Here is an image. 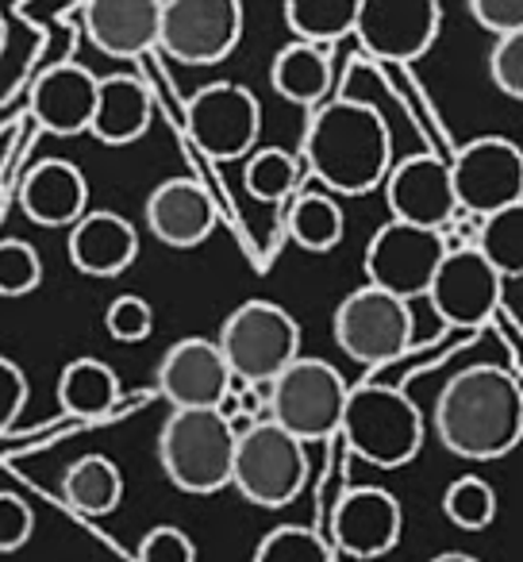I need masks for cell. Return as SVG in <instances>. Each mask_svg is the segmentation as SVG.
<instances>
[{
	"label": "cell",
	"instance_id": "ac0fdd59",
	"mask_svg": "<svg viewBox=\"0 0 523 562\" xmlns=\"http://www.w3.org/2000/svg\"><path fill=\"white\" fill-rule=\"evenodd\" d=\"M70 266L86 278H120L132 270L139 258V232L120 212H81L70 224V243H66Z\"/></svg>",
	"mask_w": 523,
	"mask_h": 562
},
{
	"label": "cell",
	"instance_id": "4fadbf2b",
	"mask_svg": "<svg viewBox=\"0 0 523 562\" xmlns=\"http://www.w3.org/2000/svg\"><path fill=\"white\" fill-rule=\"evenodd\" d=\"M446 166H451L454 201L469 216L523 204V155L504 135H481L466 143Z\"/></svg>",
	"mask_w": 523,
	"mask_h": 562
},
{
	"label": "cell",
	"instance_id": "484cf974",
	"mask_svg": "<svg viewBox=\"0 0 523 562\" xmlns=\"http://www.w3.org/2000/svg\"><path fill=\"white\" fill-rule=\"evenodd\" d=\"M62 497L86 516H109L124 501V474L104 454H86L62 477Z\"/></svg>",
	"mask_w": 523,
	"mask_h": 562
},
{
	"label": "cell",
	"instance_id": "5bb4252c",
	"mask_svg": "<svg viewBox=\"0 0 523 562\" xmlns=\"http://www.w3.org/2000/svg\"><path fill=\"white\" fill-rule=\"evenodd\" d=\"M439 27V0H359L351 35L382 63H416L435 47Z\"/></svg>",
	"mask_w": 523,
	"mask_h": 562
},
{
	"label": "cell",
	"instance_id": "e0dca14e",
	"mask_svg": "<svg viewBox=\"0 0 523 562\" xmlns=\"http://www.w3.org/2000/svg\"><path fill=\"white\" fill-rule=\"evenodd\" d=\"M400 528H405V513L400 501L389 490L377 485H359L339 497L336 513H331V539L343 554L359 562L382 559L400 543Z\"/></svg>",
	"mask_w": 523,
	"mask_h": 562
},
{
	"label": "cell",
	"instance_id": "cb8c5ba5",
	"mask_svg": "<svg viewBox=\"0 0 523 562\" xmlns=\"http://www.w3.org/2000/svg\"><path fill=\"white\" fill-rule=\"evenodd\" d=\"M331 47L320 43H285L274 55L270 66V86L277 89V97H285L289 104L300 109H316V104L328 101L331 93Z\"/></svg>",
	"mask_w": 523,
	"mask_h": 562
},
{
	"label": "cell",
	"instance_id": "603a6c76",
	"mask_svg": "<svg viewBox=\"0 0 523 562\" xmlns=\"http://www.w3.org/2000/svg\"><path fill=\"white\" fill-rule=\"evenodd\" d=\"M155 120V97L132 74H109L96 78V104L89 120V135L104 147H127L150 132Z\"/></svg>",
	"mask_w": 523,
	"mask_h": 562
},
{
	"label": "cell",
	"instance_id": "3957f363",
	"mask_svg": "<svg viewBox=\"0 0 523 562\" xmlns=\"http://www.w3.org/2000/svg\"><path fill=\"white\" fill-rule=\"evenodd\" d=\"M339 436L359 459L382 470H400L423 447V416L416 401L397 385L359 382L346 390Z\"/></svg>",
	"mask_w": 523,
	"mask_h": 562
},
{
	"label": "cell",
	"instance_id": "9a60e30c",
	"mask_svg": "<svg viewBox=\"0 0 523 562\" xmlns=\"http://www.w3.org/2000/svg\"><path fill=\"white\" fill-rule=\"evenodd\" d=\"M382 186L393 220H405V224L443 232L454 212H458L454 186H451V166L439 155L400 158L397 166H389Z\"/></svg>",
	"mask_w": 523,
	"mask_h": 562
},
{
	"label": "cell",
	"instance_id": "5b68a950",
	"mask_svg": "<svg viewBox=\"0 0 523 562\" xmlns=\"http://www.w3.org/2000/svg\"><path fill=\"white\" fill-rule=\"evenodd\" d=\"M258 390H266V420L297 436L300 443H320L339 436L351 382L331 362L297 355L282 374Z\"/></svg>",
	"mask_w": 523,
	"mask_h": 562
},
{
	"label": "cell",
	"instance_id": "e575fe53",
	"mask_svg": "<svg viewBox=\"0 0 523 562\" xmlns=\"http://www.w3.org/2000/svg\"><path fill=\"white\" fill-rule=\"evenodd\" d=\"M489 78L512 101L523 97V32L497 35V43L489 50Z\"/></svg>",
	"mask_w": 523,
	"mask_h": 562
},
{
	"label": "cell",
	"instance_id": "8d00e7d4",
	"mask_svg": "<svg viewBox=\"0 0 523 562\" xmlns=\"http://www.w3.org/2000/svg\"><path fill=\"white\" fill-rule=\"evenodd\" d=\"M35 531V513L16 493H0V551H20Z\"/></svg>",
	"mask_w": 523,
	"mask_h": 562
},
{
	"label": "cell",
	"instance_id": "30bf717a",
	"mask_svg": "<svg viewBox=\"0 0 523 562\" xmlns=\"http://www.w3.org/2000/svg\"><path fill=\"white\" fill-rule=\"evenodd\" d=\"M185 127L196 150H204L216 162L247 158L262 132V104L247 86L235 81H212L189 97Z\"/></svg>",
	"mask_w": 523,
	"mask_h": 562
},
{
	"label": "cell",
	"instance_id": "4316f807",
	"mask_svg": "<svg viewBox=\"0 0 523 562\" xmlns=\"http://www.w3.org/2000/svg\"><path fill=\"white\" fill-rule=\"evenodd\" d=\"M285 232L297 243L300 250H312V255H328L343 243L346 232V216L339 209V201L328 193V189H312V193H300L289 209V220H285Z\"/></svg>",
	"mask_w": 523,
	"mask_h": 562
},
{
	"label": "cell",
	"instance_id": "d6986e66",
	"mask_svg": "<svg viewBox=\"0 0 523 562\" xmlns=\"http://www.w3.org/2000/svg\"><path fill=\"white\" fill-rule=\"evenodd\" d=\"M96 104V74L78 63H58L39 74L32 86V120L50 135H73L89 132Z\"/></svg>",
	"mask_w": 523,
	"mask_h": 562
},
{
	"label": "cell",
	"instance_id": "74e56055",
	"mask_svg": "<svg viewBox=\"0 0 523 562\" xmlns=\"http://www.w3.org/2000/svg\"><path fill=\"white\" fill-rule=\"evenodd\" d=\"M24 405H27V374L9 355H0V436L20 420Z\"/></svg>",
	"mask_w": 523,
	"mask_h": 562
},
{
	"label": "cell",
	"instance_id": "60d3db41",
	"mask_svg": "<svg viewBox=\"0 0 523 562\" xmlns=\"http://www.w3.org/2000/svg\"><path fill=\"white\" fill-rule=\"evenodd\" d=\"M4 47H9V20L0 12V58H4Z\"/></svg>",
	"mask_w": 523,
	"mask_h": 562
},
{
	"label": "cell",
	"instance_id": "52a82bcc",
	"mask_svg": "<svg viewBox=\"0 0 523 562\" xmlns=\"http://www.w3.org/2000/svg\"><path fill=\"white\" fill-rule=\"evenodd\" d=\"M216 347L231 378L247 385H266L300 355V324L289 308L274 301H242L219 324Z\"/></svg>",
	"mask_w": 523,
	"mask_h": 562
},
{
	"label": "cell",
	"instance_id": "1f68e13d",
	"mask_svg": "<svg viewBox=\"0 0 523 562\" xmlns=\"http://www.w3.org/2000/svg\"><path fill=\"white\" fill-rule=\"evenodd\" d=\"M43 285V258L32 243L0 239V297H27Z\"/></svg>",
	"mask_w": 523,
	"mask_h": 562
},
{
	"label": "cell",
	"instance_id": "83f0119b",
	"mask_svg": "<svg viewBox=\"0 0 523 562\" xmlns=\"http://www.w3.org/2000/svg\"><path fill=\"white\" fill-rule=\"evenodd\" d=\"M474 247L500 278H520L523 273V204H508V209L477 216Z\"/></svg>",
	"mask_w": 523,
	"mask_h": 562
},
{
	"label": "cell",
	"instance_id": "6da1fadb",
	"mask_svg": "<svg viewBox=\"0 0 523 562\" xmlns=\"http://www.w3.org/2000/svg\"><path fill=\"white\" fill-rule=\"evenodd\" d=\"M435 431L458 459H504L523 439L520 378L492 362L458 370L435 397Z\"/></svg>",
	"mask_w": 523,
	"mask_h": 562
},
{
	"label": "cell",
	"instance_id": "ffe728a7",
	"mask_svg": "<svg viewBox=\"0 0 523 562\" xmlns=\"http://www.w3.org/2000/svg\"><path fill=\"white\" fill-rule=\"evenodd\" d=\"M147 227L166 247H201L216 232V204L193 178H170L147 196Z\"/></svg>",
	"mask_w": 523,
	"mask_h": 562
},
{
	"label": "cell",
	"instance_id": "8992f818",
	"mask_svg": "<svg viewBox=\"0 0 523 562\" xmlns=\"http://www.w3.org/2000/svg\"><path fill=\"white\" fill-rule=\"evenodd\" d=\"M308 482V447L274 420H254L235 436L231 485L258 508H285Z\"/></svg>",
	"mask_w": 523,
	"mask_h": 562
},
{
	"label": "cell",
	"instance_id": "7a4b0ae2",
	"mask_svg": "<svg viewBox=\"0 0 523 562\" xmlns=\"http://www.w3.org/2000/svg\"><path fill=\"white\" fill-rule=\"evenodd\" d=\"M300 158L331 196H366L393 166L389 124L362 101H323L308 116Z\"/></svg>",
	"mask_w": 523,
	"mask_h": 562
},
{
	"label": "cell",
	"instance_id": "ab89813d",
	"mask_svg": "<svg viewBox=\"0 0 523 562\" xmlns=\"http://www.w3.org/2000/svg\"><path fill=\"white\" fill-rule=\"evenodd\" d=\"M431 562H481V559H474V554H462V551H446V554H435Z\"/></svg>",
	"mask_w": 523,
	"mask_h": 562
},
{
	"label": "cell",
	"instance_id": "f35d334b",
	"mask_svg": "<svg viewBox=\"0 0 523 562\" xmlns=\"http://www.w3.org/2000/svg\"><path fill=\"white\" fill-rule=\"evenodd\" d=\"M469 16L489 35L523 32V0H469Z\"/></svg>",
	"mask_w": 523,
	"mask_h": 562
},
{
	"label": "cell",
	"instance_id": "d590c367",
	"mask_svg": "<svg viewBox=\"0 0 523 562\" xmlns=\"http://www.w3.org/2000/svg\"><path fill=\"white\" fill-rule=\"evenodd\" d=\"M139 562H196V547L193 539L181 528H150L139 543Z\"/></svg>",
	"mask_w": 523,
	"mask_h": 562
},
{
	"label": "cell",
	"instance_id": "d4e9b609",
	"mask_svg": "<svg viewBox=\"0 0 523 562\" xmlns=\"http://www.w3.org/2000/svg\"><path fill=\"white\" fill-rule=\"evenodd\" d=\"M120 401V378L101 359H73L58 374V408L81 420H101Z\"/></svg>",
	"mask_w": 523,
	"mask_h": 562
},
{
	"label": "cell",
	"instance_id": "ba28073f",
	"mask_svg": "<svg viewBox=\"0 0 523 562\" xmlns=\"http://www.w3.org/2000/svg\"><path fill=\"white\" fill-rule=\"evenodd\" d=\"M331 331H336L339 351H346L354 362L382 367L412 347V308L408 301L393 297L377 285H362L339 301Z\"/></svg>",
	"mask_w": 523,
	"mask_h": 562
},
{
	"label": "cell",
	"instance_id": "4dcf8cb0",
	"mask_svg": "<svg viewBox=\"0 0 523 562\" xmlns=\"http://www.w3.org/2000/svg\"><path fill=\"white\" fill-rule=\"evenodd\" d=\"M443 513L454 528L462 531H485L497 520V493L485 477L466 474L458 482H451V490L443 493Z\"/></svg>",
	"mask_w": 523,
	"mask_h": 562
},
{
	"label": "cell",
	"instance_id": "7c38bea8",
	"mask_svg": "<svg viewBox=\"0 0 523 562\" xmlns=\"http://www.w3.org/2000/svg\"><path fill=\"white\" fill-rule=\"evenodd\" d=\"M504 281L481 255L477 247H446V255L439 258L431 285L423 297L431 301L435 316L451 328H481L485 321L500 313L504 301Z\"/></svg>",
	"mask_w": 523,
	"mask_h": 562
},
{
	"label": "cell",
	"instance_id": "7402d4cb",
	"mask_svg": "<svg viewBox=\"0 0 523 562\" xmlns=\"http://www.w3.org/2000/svg\"><path fill=\"white\" fill-rule=\"evenodd\" d=\"M20 209L39 227H70L89 209V181L66 158H43L20 186Z\"/></svg>",
	"mask_w": 523,
	"mask_h": 562
},
{
	"label": "cell",
	"instance_id": "277c9868",
	"mask_svg": "<svg viewBox=\"0 0 523 562\" xmlns=\"http://www.w3.org/2000/svg\"><path fill=\"white\" fill-rule=\"evenodd\" d=\"M231 451L235 436L219 408H173L158 431V467L193 497L231 485Z\"/></svg>",
	"mask_w": 523,
	"mask_h": 562
},
{
	"label": "cell",
	"instance_id": "2e32d148",
	"mask_svg": "<svg viewBox=\"0 0 523 562\" xmlns=\"http://www.w3.org/2000/svg\"><path fill=\"white\" fill-rule=\"evenodd\" d=\"M155 385L170 401V408H219V401L231 390V370H227L216 339L189 336L162 355Z\"/></svg>",
	"mask_w": 523,
	"mask_h": 562
},
{
	"label": "cell",
	"instance_id": "9c48e42d",
	"mask_svg": "<svg viewBox=\"0 0 523 562\" xmlns=\"http://www.w3.org/2000/svg\"><path fill=\"white\" fill-rule=\"evenodd\" d=\"M242 40V0H162L158 50L181 66H216Z\"/></svg>",
	"mask_w": 523,
	"mask_h": 562
},
{
	"label": "cell",
	"instance_id": "b9f144b4",
	"mask_svg": "<svg viewBox=\"0 0 523 562\" xmlns=\"http://www.w3.org/2000/svg\"><path fill=\"white\" fill-rule=\"evenodd\" d=\"M0 201H4V189H0Z\"/></svg>",
	"mask_w": 523,
	"mask_h": 562
},
{
	"label": "cell",
	"instance_id": "f546056e",
	"mask_svg": "<svg viewBox=\"0 0 523 562\" xmlns=\"http://www.w3.org/2000/svg\"><path fill=\"white\" fill-rule=\"evenodd\" d=\"M297 173L300 162L282 147H258L247 155L242 166V186L254 201L262 204H282L289 201V193L297 189Z\"/></svg>",
	"mask_w": 523,
	"mask_h": 562
},
{
	"label": "cell",
	"instance_id": "836d02e7",
	"mask_svg": "<svg viewBox=\"0 0 523 562\" xmlns=\"http://www.w3.org/2000/svg\"><path fill=\"white\" fill-rule=\"evenodd\" d=\"M104 328H109V336L116 344H143L155 331V308L143 297H135V293H124L104 313Z\"/></svg>",
	"mask_w": 523,
	"mask_h": 562
},
{
	"label": "cell",
	"instance_id": "d6a6232c",
	"mask_svg": "<svg viewBox=\"0 0 523 562\" xmlns=\"http://www.w3.org/2000/svg\"><path fill=\"white\" fill-rule=\"evenodd\" d=\"M254 562H331V554L328 543L312 528L285 524V528H274L258 543Z\"/></svg>",
	"mask_w": 523,
	"mask_h": 562
},
{
	"label": "cell",
	"instance_id": "44dd1931",
	"mask_svg": "<svg viewBox=\"0 0 523 562\" xmlns=\"http://www.w3.org/2000/svg\"><path fill=\"white\" fill-rule=\"evenodd\" d=\"M162 0H86V32L109 58H143L158 50Z\"/></svg>",
	"mask_w": 523,
	"mask_h": 562
},
{
	"label": "cell",
	"instance_id": "8fae6325",
	"mask_svg": "<svg viewBox=\"0 0 523 562\" xmlns=\"http://www.w3.org/2000/svg\"><path fill=\"white\" fill-rule=\"evenodd\" d=\"M443 255L446 243L439 232L405 224V220H389L366 243V285H377V290L412 305V297L428 293L431 273H435Z\"/></svg>",
	"mask_w": 523,
	"mask_h": 562
},
{
	"label": "cell",
	"instance_id": "f1b7e54d",
	"mask_svg": "<svg viewBox=\"0 0 523 562\" xmlns=\"http://www.w3.org/2000/svg\"><path fill=\"white\" fill-rule=\"evenodd\" d=\"M354 12H359V0H285L289 32L320 47H331L354 32Z\"/></svg>",
	"mask_w": 523,
	"mask_h": 562
}]
</instances>
